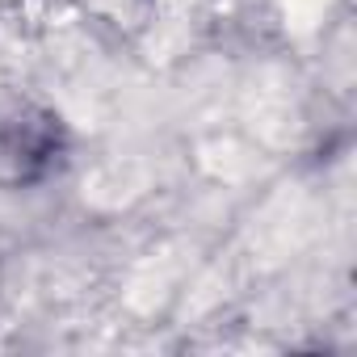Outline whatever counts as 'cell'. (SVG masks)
<instances>
[{
	"label": "cell",
	"instance_id": "1",
	"mask_svg": "<svg viewBox=\"0 0 357 357\" xmlns=\"http://www.w3.org/2000/svg\"><path fill=\"white\" fill-rule=\"evenodd\" d=\"M55 151V130L47 118H0V181H30Z\"/></svg>",
	"mask_w": 357,
	"mask_h": 357
}]
</instances>
